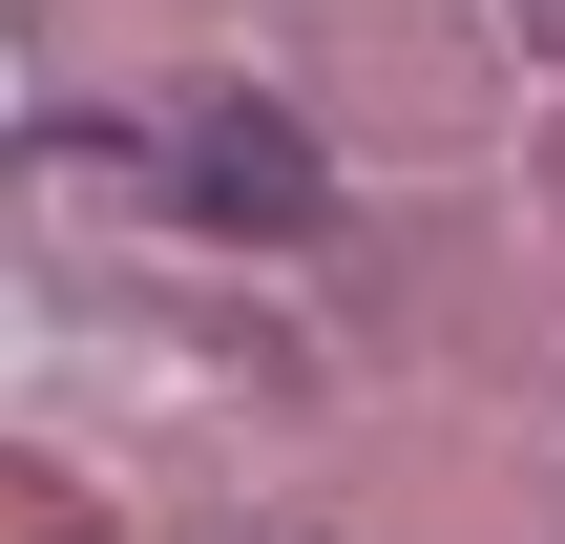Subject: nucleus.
Returning a JSON list of instances; mask_svg holds the SVG:
<instances>
[{"mask_svg":"<svg viewBox=\"0 0 565 544\" xmlns=\"http://www.w3.org/2000/svg\"><path fill=\"white\" fill-rule=\"evenodd\" d=\"M189 189H231V210H315V168H294L252 105H231V126H189Z\"/></svg>","mask_w":565,"mask_h":544,"instance_id":"f257e3e1","label":"nucleus"}]
</instances>
